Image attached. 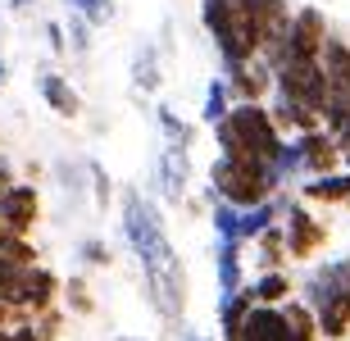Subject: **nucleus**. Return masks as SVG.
I'll use <instances>...</instances> for the list:
<instances>
[{"instance_id": "obj_1", "label": "nucleus", "mask_w": 350, "mask_h": 341, "mask_svg": "<svg viewBox=\"0 0 350 341\" xmlns=\"http://www.w3.org/2000/svg\"><path fill=\"white\" fill-rule=\"evenodd\" d=\"M123 236L146 273V301L173 328L187 314V269L169 241L164 214L142 196V187H123Z\"/></svg>"}, {"instance_id": "obj_2", "label": "nucleus", "mask_w": 350, "mask_h": 341, "mask_svg": "<svg viewBox=\"0 0 350 341\" xmlns=\"http://www.w3.org/2000/svg\"><path fill=\"white\" fill-rule=\"evenodd\" d=\"M209 187L219 191L223 200H232V205H260V200L278 196L286 187V178L278 173L273 159H260V155H223L209 164Z\"/></svg>"}, {"instance_id": "obj_3", "label": "nucleus", "mask_w": 350, "mask_h": 341, "mask_svg": "<svg viewBox=\"0 0 350 341\" xmlns=\"http://www.w3.org/2000/svg\"><path fill=\"white\" fill-rule=\"evenodd\" d=\"M214 141L223 155H260L273 159L282 146V128L273 123V109L264 100H237L228 118L214 123Z\"/></svg>"}, {"instance_id": "obj_4", "label": "nucleus", "mask_w": 350, "mask_h": 341, "mask_svg": "<svg viewBox=\"0 0 350 341\" xmlns=\"http://www.w3.org/2000/svg\"><path fill=\"white\" fill-rule=\"evenodd\" d=\"M305 301L319 314V332L341 341L350 332V255H332L305 277Z\"/></svg>"}, {"instance_id": "obj_5", "label": "nucleus", "mask_w": 350, "mask_h": 341, "mask_svg": "<svg viewBox=\"0 0 350 341\" xmlns=\"http://www.w3.org/2000/svg\"><path fill=\"white\" fill-rule=\"evenodd\" d=\"M323 41H327L323 10L300 5V10H291V18H286L282 32H273V37L264 41L260 55L273 68H286V64H296V59H319V55H323Z\"/></svg>"}, {"instance_id": "obj_6", "label": "nucleus", "mask_w": 350, "mask_h": 341, "mask_svg": "<svg viewBox=\"0 0 350 341\" xmlns=\"http://www.w3.org/2000/svg\"><path fill=\"white\" fill-rule=\"evenodd\" d=\"M59 277L46 269V264H10V277L0 282V301L18 310V314H41V310H51L55 296H59Z\"/></svg>"}, {"instance_id": "obj_7", "label": "nucleus", "mask_w": 350, "mask_h": 341, "mask_svg": "<svg viewBox=\"0 0 350 341\" xmlns=\"http://www.w3.org/2000/svg\"><path fill=\"white\" fill-rule=\"evenodd\" d=\"M278 96H291L300 105H310L323 114L327 105V73H323V59H296V64L278 68Z\"/></svg>"}, {"instance_id": "obj_8", "label": "nucleus", "mask_w": 350, "mask_h": 341, "mask_svg": "<svg viewBox=\"0 0 350 341\" xmlns=\"http://www.w3.org/2000/svg\"><path fill=\"white\" fill-rule=\"evenodd\" d=\"M282 232H286V250H291V260H310L319 246H327V223L314 210H305L300 200H291V205H286Z\"/></svg>"}, {"instance_id": "obj_9", "label": "nucleus", "mask_w": 350, "mask_h": 341, "mask_svg": "<svg viewBox=\"0 0 350 341\" xmlns=\"http://www.w3.org/2000/svg\"><path fill=\"white\" fill-rule=\"evenodd\" d=\"M223 73H228V82H232L237 100H269V96L278 92V68H273L264 55H250V59L223 68Z\"/></svg>"}, {"instance_id": "obj_10", "label": "nucleus", "mask_w": 350, "mask_h": 341, "mask_svg": "<svg viewBox=\"0 0 350 341\" xmlns=\"http://www.w3.org/2000/svg\"><path fill=\"white\" fill-rule=\"evenodd\" d=\"M237 10H241L246 32L260 51H264V41H269L273 32H282L286 18H291V5H286V0H237Z\"/></svg>"}, {"instance_id": "obj_11", "label": "nucleus", "mask_w": 350, "mask_h": 341, "mask_svg": "<svg viewBox=\"0 0 350 341\" xmlns=\"http://www.w3.org/2000/svg\"><path fill=\"white\" fill-rule=\"evenodd\" d=\"M0 219H5V228L10 232H32L41 219V196H37V187L32 182H14L5 196H0Z\"/></svg>"}, {"instance_id": "obj_12", "label": "nucleus", "mask_w": 350, "mask_h": 341, "mask_svg": "<svg viewBox=\"0 0 350 341\" xmlns=\"http://www.w3.org/2000/svg\"><path fill=\"white\" fill-rule=\"evenodd\" d=\"M300 150H305V173H310V178L332 173V169H346V150H341V141L327 128L300 132Z\"/></svg>"}, {"instance_id": "obj_13", "label": "nucleus", "mask_w": 350, "mask_h": 341, "mask_svg": "<svg viewBox=\"0 0 350 341\" xmlns=\"http://www.w3.org/2000/svg\"><path fill=\"white\" fill-rule=\"evenodd\" d=\"M191 146H169L164 155H159V191L169 205H182L187 196V187H191Z\"/></svg>"}, {"instance_id": "obj_14", "label": "nucleus", "mask_w": 350, "mask_h": 341, "mask_svg": "<svg viewBox=\"0 0 350 341\" xmlns=\"http://www.w3.org/2000/svg\"><path fill=\"white\" fill-rule=\"evenodd\" d=\"M246 241L241 236H219L214 241V273H219V296H232V291L246 287Z\"/></svg>"}, {"instance_id": "obj_15", "label": "nucleus", "mask_w": 350, "mask_h": 341, "mask_svg": "<svg viewBox=\"0 0 350 341\" xmlns=\"http://www.w3.org/2000/svg\"><path fill=\"white\" fill-rule=\"evenodd\" d=\"M241 341H291L282 305H250V314L241 318Z\"/></svg>"}, {"instance_id": "obj_16", "label": "nucleus", "mask_w": 350, "mask_h": 341, "mask_svg": "<svg viewBox=\"0 0 350 341\" xmlns=\"http://www.w3.org/2000/svg\"><path fill=\"white\" fill-rule=\"evenodd\" d=\"M37 92H41V100H46L59 118H78L82 114V96H78V87H73L64 73L41 68V73H37Z\"/></svg>"}, {"instance_id": "obj_17", "label": "nucleus", "mask_w": 350, "mask_h": 341, "mask_svg": "<svg viewBox=\"0 0 350 341\" xmlns=\"http://www.w3.org/2000/svg\"><path fill=\"white\" fill-rule=\"evenodd\" d=\"M269 109H273V123L282 128V137H300V132H310V128H323V114L291 100V96H278Z\"/></svg>"}, {"instance_id": "obj_18", "label": "nucleus", "mask_w": 350, "mask_h": 341, "mask_svg": "<svg viewBox=\"0 0 350 341\" xmlns=\"http://www.w3.org/2000/svg\"><path fill=\"white\" fill-rule=\"evenodd\" d=\"M300 196L314 200V205H350V169H332V173L310 178L300 187Z\"/></svg>"}, {"instance_id": "obj_19", "label": "nucleus", "mask_w": 350, "mask_h": 341, "mask_svg": "<svg viewBox=\"0 0 350 341\" xmlns=\"http://www.w3.org/2000/svg\"><path fill=\"white\" fill-rule=\"evenodd\" d=\"M323 73H327V87H346L350 92V41L337 37V32H327L323 41Z\"/></svg>"}, {"instance_id": "obj_20", "label": "nucleus", "mask_w": 350, "mask_h": 341, "mask_svg": "<svg viewBox=\"0 0 350 341\" xmlns=\"http://www.w3.org/2000/svg\"><path fill=\"white\" fill-rule=\"evenodd\" d=\"M291 250H286V232H282V219L273 228H264L255 236V269H286Z\"/></svg>"}, {"instance_id": "obj_21", "label": "nucleus", "mask_w": 350, "mask_h": 341, "mask_svg": "<svg viewBox=\"0 0 350 341\" xmlns=\"http://www.w3.org/2000/svg\"><path fill=\"white\" fill-rule=\"evenodd\" d=\"M246 287L260 305L291 301V277H286V269H255V282H246Z\"/></svg>"}, {"instance_id": "obj_22", "label": "nucleus", "mask_w": 350, "mask_h": 341, "mask_svg": "<svg viewBox=\"0 0 350 341\" xmlns=\"http://www.w3.org/2000/svg\"><path fill=\"white\" fill-rule=\"evenodd\" d=\"M159 82H164V68H159V51L146 41V46H137V55H132V87L146 96L159 92Z\"/></svg>"}, {"instance_id": "obj_23", "label": "nucleus", "mask_w": 350, "mask_h": 341, "mask_svg": "<svg viewBox=\"0 0 350 341\" xmlns=\"http://www.w3.org/2000/svg\"><path fill=\"white\" fill-rule=\"evenodd\" d=\"M282 314H286V332H291V341H319L323 332H319V314H314L310 301H282Z\"/></svg>"}, {"instance_id": "obj_24", "label": "nucleus", "mask_w": 350, "mask_h": 341, "mask_svg": "<svg viewBox=\"0 0 350 341\" xmlns=\"http://www.w3.org/2000/svg\"><path fill=\"white\" fill-rule=\"evenodd\" d=\"M237 105V96H232V82H228V73H219V78L205 87V123L214 128L219 118H228V109Z\"/></svg>"}, {"instance_id": "obj_25", "label": "nucleus", "mask_w": 350, "mask_h": 341, "mask_svg": "<svg viewBox=\"0 0 350 341\" xmlns=\"http://www.w3.org/2000/svg\"><path fill=\"white\" fill-rule=\"evenodd\" d=\"M273 164H278V173H282L286 182H291V178H300V173H305V150H300V137H282V146H278Z\"/></svg>"}, {"instance_id": "obj_26", "label": "nucleus", "mask_w": 350, "mask_h": 341, "mask_svg": "<svg viewBox=\"0 0 350 341\" xmlns=\"http://www.w3.org/2000/svg\"><path fill=\"white\" fill-rule=\"evenodd\" d=\"M68 51L78 55V59H87L91 55V32H96V23H91L87 14H78V10H68Z\"/></svg>"}, {"instance_id": "obj_27", "label": "nucleus", "mask_w": 350, "mask_h": 341, "mask_svg": "<svg viewBox=\"0 0 350 341\" xmlns=\"http://www.w3.org/2000/svg\"><path fill=\"white\" fill-rule=\"evenodd\" d=\"M155 118H159V128H164V137H169V146H191L196 141V128L187 123V118H178L169 105H159Z\"/></svg>"}, {"instance_id": "obj_28", "label": "nucleus", "mask_w": 350, "mask_h": 341, "mask_svg": "<svg viewBox=\"0 0 350 341\" xmlns=\"http://www.w3.org/2000/svg\"><path fill=\"white\" fill-rule=\"evenodd\" d=\"M0 260H10V264H32V260H37V246H32L23 232H5V236H0Z\"/></svg>"}, {"instance_id": "obj_29", "label": "nucleus", "mask_w": 350, "mask_h": 341, "mask_svg": "<svg viewBox=\"0 0 350 341\" xmlns=\"http://www.w3.org/2000/svg\"><path fill=\"white\" fill-rule=\"evenodd\" d=\"M209 219H214V232L219 236H237V223H241V205H232V200H214L209 205Z\"/></svg>"}, {"instance_id": "obj_30", "label": "nucleus", "mask_w": 350, "mask_h": 341, "mask_svg": "<svg viewBox=\"0 0 350 341\" xmlns=\"http://www.w3.org/2000/svg\"><path fill=\"white\" fill-rule=\"evenodd\" d=\"M87 173H91V196H96V210L109 214V196H114V182H109L105 164H100V159H87Z\"/></svg>"}, {"instance_id": "obj_31", "label": "nucleus", "mask_w": 350, "mask_h": 341, "mask_svg": "<svg viewBox=\"0 0 350 341\" xmlns=\"http://www.w3.org/2000/svg\"><path fill=\"white\" fill-rule=\"evenodd\" d=\"M64 301L73 305V314H96V296H91V287H87V277H68L64 282Z\"/></svg>"}, {"instance_id": "obj_32", "label": "nucleus", "mask_w": 350, "mask_h": 341, "mask_svg": "<svg viewBox=\"0 0 350 341\" xmlns=\"http://www.w3.org/2000/svg\"><path fill=\"white\" fill-rule=\"evenodd\" d=\"M91 182V173H87V164H59V187H64V196H73V205L82 200V187Z\"/></svg>"}, {"instance_id": "obj_33", "label": "nucleus", "mask_w": 350, "mask_h": 341, "mask_svg": "<svg viewBox=\"0 0 350 341\" xmlns=\"http://www.w3.org/2000/svg\"><path fill=\"white\" fill-rule=\"evenodd\" d=\"M78 260L87 264V269H109V260H114V250L105 246L100 236H87V241L78 246Z\"/></svg>"}, {"instance_id": "obj_34", "label": "nucleus", "mask_w": 350, "mask_h": 341, "mask_svg": "<svg viewBox=\"0 0 350 341\" xmlns=\"http://www.w3.org/2000/svg\"><path fill=\"white\" fill-rule=\"evenodd\" d=\"M64 5L87 14L91 23H109V18H114V0H64Z\"/></svg>"}, {"instance_id": "obj_35", "label": "nucleus", "mask_w": 350, "mask_h": 341, "mask_svg": "<svg viewBox=\"0 0 350 341\" xmlns=\"http://www.w3.org/2000/svg\"><path fill=\"white\" fill-rule=\"evenodd\" d=\"M46 46H51V55H68V27L46 23Z\"/></svg>"}, {"instance_id": "obj_36", "label": "nucleus", "mask_w": 350, "mask_h": 341, "mask_svg": "<svg viewBox=\"0 0 350 341\" xmlns=\"http://www.w3.org/2000/svg\"><path fill=\"white\" fill-rule=\"evenodd\" d=\"M332 137H337V141H341V150H346V146H350V114L341 118L337 128H332Z\"/></svg>"}, {"instance_id": "obj_37", "label": "nucleus", "mask_w": 350, "mask_h": 341, "mask_svg": "<svg viewBox=\"0 0 350 341\" xmlns=\"http://www.w3.org/2000/svg\"><path fill=\"white\" fill-rule=\"evenodd\" d=\"M10 187H14V173L5 169V164H0V196H5V191H10Z\"/></svg>"}, {"instance_id": "obj_38", "label": "nucleus", "mask_w": 350, "mask_h": 341, "mask_svg": "<svg viewBox=\"0 0 350 341\" xmlns=\"http://www.w3.org/2000/svg\"><path fill=\"white\" fill-rule=\"evenodd\" d=\"M32 5H37V0H10V10H14V14H27Z\"/></svg>"}, {"instance_id": "obj_39", "label": "nucleus", "mask_w": 350, "mask_h": 341, "mask_svg": "<svg viewBox=\"0 0 350 341\" xmlns=\"http://www.w3.org/2000/svg\"><path fill=\"white\" fill-rule=\"evenodd\" d=\"M5 82H10V64L0 59V92H5Z\"/></svg>"}, {"instance_id": "obj_40", "label": "nucleus", "mask_w": 350, "mask_h": 341, "mask_svg": "<svg viewBox=\"0 0 350 341\" xmlns=\"http://www.w3.org/2000/svg\"><path fill=\"white\" fill-rule=\"evenodd\" d=\"M182 341H209L205 332H182Z\"/></svg>"}, {"instance_id": "obj_41", "label": "nucleus", "mask_w": 350, "mask_h": 341, "mask_svg": "<svg viewBox=\"0 0 350 341\" xmlns=\"http://www.w3.org/2000/svg\"><path fill=\"white\" fill-rule=\"evenodd\" d=\"M114 341H146V337H114Z\"/></svg>"}, {"instance_id": "obj_42", "label": "nucleus", "mask_w": 350, "mask_h": 341, "mask_svg": "<svg viewBox=\"0 0 350 341\" xmlns=\"http://www.w3.org/2000/svg\"><path fill=\"white\" fill-rule=\"evenodd\" d=\"M5 232H10V228H5V219H0V236H5Z\"/></svg>"}, {"instance_id": "obj_43", "label": "nucleus", "mask_w": 350, "mask_h": 341, "mask_svg": "<svg viewBox=\"0 0 350 341\" xmlns=\"http://www.w3.org/2000/svg\"><path fill=\"white\" fill-rule=\"evenodd\" d=\"M346 169H350V146H346Z\"/></svg>"}, {"instance_id": "obj_44", "label": "nucleus", "mask_w": 350, "mask_h": 341, "mask_svg": "<svg viewBox=\"0 0 350 341\" xmlns=\"http://www.w3.org/2000/svg\"><path fill=\"white\" fill-rule=\"evenodd\" d=\"M0 37H5V27H0Z\"/></svg>"}, {"instance_id": "obj_45", "label": "nucleus", "mask_w": 350, "mask_h": 341, "mask_svg": "<svg viewBox=\"0 0 350 341\" xmlns=\"http://www.w3.org/2000/svg\"><path fill=\"white\" fill-rule=\"evenodd\" d=\"M346 210H350V205H346Z\"/></svg>"}]
</instances>
